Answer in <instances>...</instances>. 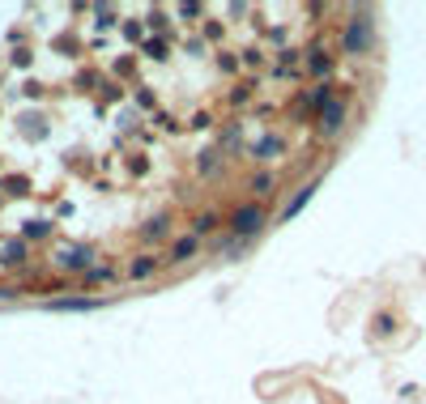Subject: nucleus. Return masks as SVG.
<instances>
[{
  "label": "nucleus",
  "instance_id": "4",
  "mask_svg": "<svg viewBox=\"0 0 426 404\" xmlns=\"http://www.w3.org/2000/svg\"><path fill=\"white\" fill-rule=\"evenodd\" d=\"M51 311H94L98 307V298H55V302H47Z\"/></svg>",
  "mask_w": 426,
  "mask_h": 404
},
{
  "label": "nucleus",
  "instance_id": "15",
  "mask_svg": "<svg viewBox=\"0 0 426 404\" xmlns=\"http://www.w3.org/2000/svg\"><path fill=\"white\" fill-rule=\"evenodd\" d=\"M162 230H166V217H154V222H149V230H145V234H149V239H158V234H162Z\"/></svg>",
  "mask_w": 426,
  "mask_h": 404
},
{
  "label": "nucleus",
  "instance_id": "9",
  "mask_svg": "<svg viewBox=\"0 0 426 404\" xmlns=\"http://www.w3.org/2000/svg\"><path fill=\"white\" fill-rule=\"evenodd\" d=\"M145 55L162 60V55H166V43H162V38H145Z\"/></svg>",
  "mask_w": 426,
  "mask_h": 404
},
{
  "label": "nucleus",
  "instance_id": "3",
  "mask_svg": "<svg viewBox=\"0 0 426 404\" xmlns=\"http://www.w3.org/2000/svg\"><path fill=\"white\" fill-rule=\"evenodd\" d=\"M341 128H346V98H329V107L320 111V132L337 136Z\"/></svg>",
  "mask_w": 426,
  "mask_h": 404
},
{
  "label": "nucleus",
  "instance_id": "5",
  "mask_svg": "<svg viewBox=\"0 0 426 404\" xmlns=\"http://www.w3.org/2000/svg\"><path fill=\"white\" fill-rule=\"evenodd\" d=\"M311 192H316V183H311V187H303V192H299V196H294V200L286 204V213H282V222H290V217H294V213H299V209H303V204L311 200Z\"/></svg>",
  "mask_w": 426,
  "mask_h": 404
},
{
  "label": "nucleus",
  "instance_id": "2",
  "mask_svg": "<svg viewBox=\"0 0 426 404\" xmlns=\"http://www.w3.org/2000/svg\"><path fill=\"white\" fill-rule=\"evenodd\" d=\"M260 226H265V209H260V204H243V209H235V213H230V230H235V234H243V239H247V234H256Z\"/></svg>",
  "mask_w": 426,
  "mask_h": 404
},
{
  "label": "nucleus",
  "instance_id": "8",
  "mask_svg": "<svg viewBox=\"0 0 426 404\" xmlns=\"http://www.w3.org/2000/svg\"><path fill=\"white\" fill-rule=\"evenodd\" d=\"M192 251H196V234H192V239H179V243H175V260H188Z\"/></svg>",
  "mask_w": 426,
  "mask_h": 404
},
{
  "label": "nucleus",
  "instance_id": "6",
  "mask_svg": "<svg viewBox=\"0 0 426 404\" xmlns=\"http://www.w3.org/2000/svg\"><path fill=\"white\" fill-rule=\"evenodd\" d=\"M21 256H26V243H9L0 251V264H21Z\"/></svg>",
  "mask_w": 426,
  "mask_h": 404
},
{
  "label": "nucleus",
  "instance_id": "11",
  "mask_svg": "<svg viewBox=\"0 0 426 404\" xmlns=\"http://www.w3.org/2000/svg\"><path fill=\"white\" fill-rule=\"evenodd\" d=\"M60 264H64V268H81V264H85V251H64Z\"/></svg>",
  "mask_w": 426,
  "mask_h": 404
},
{
  "label": "nucleus",
  "instance_id": "13",
  "mask_svg": "<svg viewBox=\"0 0 426 404\" xmlns=\"http://www.w3.org/2000/svg\"><path fill=\"white\" fill-rule=\"evenodd\" d=\"M269 187H273L269 175H256V179H252V192H265V196H269Z\"/></svg>",
  "mask_w": 426,
  "mask_h": 404
},
{
  "label": "nucleus",
  "instance_id": "12",
  "mask_svg": "<svg viewBox=\"0 0 426 404\" xmlns=\"http://www.w3.org/2000/svg\"><path fill=\"white\" fill-rule=\"evenodd\" d=\"M154 273V256H141L137 264H132V277H149Z\"/></svg>",
  "mask_w": 426,
  "mask_h": 404
},
{
  "label": "nucleus",
  "instance_id": "1",
  "mask_svg": "<svg viewBox=\"0 0 426 404\" xmlns=\"http://www.w3.org/2000/svg\"><path fill=\"white\" fill-rule=\"evenodd\" d=\"M371 43H376V21H371L367 13L350 17V21H346V34H341L346 55H367V51H371Z\"/></svg>",
  "mask_w": 426,
  "mask_h": 404
},
{
  "label": "nucleus",
  "instance_id": "7",
  "mask_svg": "<svg viewBox=\"0 0 426 404\" xmlns=\"http://www.w3.org/2000/svg\"><path fill=\"white\" fill-rule=\"evenodd\" d=\"M311 72H320V77H329V72H333V60H329L324 51H311Z\"/></svg>",
  "mask_w": 426,
  "mask_h": 404
},
{
  "label": "nucleus",
  "instance_id": "10",
  "mask_svg": "<svg viewBox=\"0 0 426 404\" xmlns=\"http://www.w3.org/2000/svg\"><path fill=\"white\" fill-rule=\"evenodd\" d=\"M277 149H282V141H277V136H269V141H260V145H256V158H269V153H277Z\"/></svg>",
  "mask_w": 426,
  "mask_h": 404
},
{
  "label": "nucleus",
  "instance_id": "14",
  "mask_svg": "<svg viewBox=\"0 0 426 404\" xmlns=\"http://www.w3.org/2000/svg\"><path fill=\"white\" fill-rule=\"evenodd\" d=\"M26 234H30V239H43V234H47V222H30Z\"/></svg>",
  "mask_w": 426,
  "mask_h": 404
}]
</instances>
